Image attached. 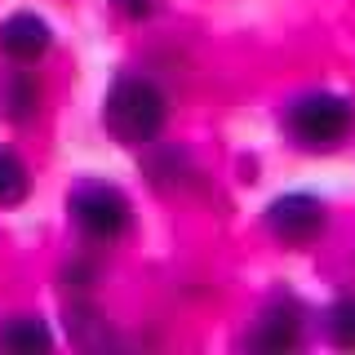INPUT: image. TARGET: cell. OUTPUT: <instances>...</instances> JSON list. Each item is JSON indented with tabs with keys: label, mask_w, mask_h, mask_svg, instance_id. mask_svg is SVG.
<instances>
[{
	"label": "cell",
	"mask_w": 355,
	"mask_h": 355,
	"mask_svg": "<svg viewBox=\"0 0 355 355\" xmlns=\"http://www.w3.org/2000/svg\"><path fill=\"white\" fill-rule=\"evenodd\" d=\"M116 5H120V14H129V18L151 14V0H116Z\"/></svg>",
	"instance_id": "11"
},
{
	"label": "cell",
	"mask_w": 355,
	"mask_h": 355,
	"mask_svg": "<svg viewBox=\"0 0 355 355\" xmlns=\"http://www.w3.org/2000/svg\"><path fill=\"white\" fill-rule=\"evenodd\" d=\"M351 120H355V107L342 94H306L288 111V129L306 147H338L351 133Z\"/></svg>",
	"instance_id": "2"
},
{
	"label": "cell",
	"mask_w": 355,
	"mask_h": 355,
	"mask_svg": "<svg viewBox=\"0 0 355 355\" xmlns=\"http://www.w3.org/2000/svg\"><path fill=\"white\" fill-rule=\"evenodd\" d=\"M0 347L5 351H49L53 333L44 329L40 315H14L5 329H0Z\"/></svg>",
	"instance_id": "8"
},
{
	"label": "cell",
	"mask_w": 355,
	"mask_h": 355,
	"mask_svg": "<svg viewBox=\"0 0 355 355\" xmlns=\"http://www.w3.org/2000/svg\"><path fill=\"white\" fill-rule=\"evenodd\" d=\"M266 227L284 244H311L324 231V205L311 196H280L266 209Z\"/></svg>",
	"instance_id": "4"
},
{
	"label": "cell",
	"mask_w": 355,
	"mask_h": 355,
	"mask_svg": "<svg viewBox=\"0 0 355 355\" xmlns=\"http://www.w3.org/2000/svg\"><path fill=\"white\" fill-rule=\"evenodd\" d=\"M31 178H27V164L18 160L14 151H0V205H18L27 196Z\"/></svg>",
	"instance_id": "9"
},
{
	"label": "cell",
	"mask_w": 355,
	"mask_h": 355,
	"mask_svg": "<svg viewBox=\"0 0 355 355\" xmlns=\"http://www.w3.org/2000/svg\"><path fill=\"white\" fill-rule=\"evenodd\" d=\"M71 214H76L85 236L116 240V236H125V227H129V200L120 196L116 187L94 182V187H80V191L71 196Z\"/></svg>",
	"instance_id": "3"
},
{
	"label": "cell",
	"mask_w": 355,
	"mask_h": 355,
	"mask_svg": "<svg viewBox=\"0 0 355 355\" xmlns=\"http://www.w3.org/2000/svg\"><path fill=\"white\" fill-rule=\"evenodd\" d=\"M103 120H107V129H111L116 142L142 147V142H151L155 133L164 129V98H160L155 85L125 76V80L111 85V94L103 103Z\"/></svg>",
	"instance_id": "1"
},
{
	"label": "cell",
	"mask_w": 355,
	"mask_h": 355,
	"mask_svg": "<svg viewBox=\"0 0 355 355\" xmlns=\"http://www.w3.org/2000/svg\"><path fill=\"white\" fill-rule=\"evenodd\" d=\"M0 49L14 62H36L49 49V27L36 14H14V18L0 22Z\"/></svg>",
	"instance_id": "5"
},
{
	"label": "cell",
	"mask_w": 355,
	"mask_h": 355,
	"mask_svg": "<svg viewBox=\"0 0 355 355\" xmlns=\"http://www.w3.org/2000/svg\"><path fill=\"white\" fill-rule=\"evenodd\" d=\"M324 329H329L333 347H347V351H355V297H342V302H333V306H329Z\"/></svg>",
	"instance_id": "10"
},
{
	"label": "cell",
	"mask_w": 355,
	"mask_h": 355,
	"mask_svg": "<svg viewBox=\"0 0 355 355\" xmlns=\"http://www.w3.org/2000/svg\"><path fill=\"white\" fill-rule=\"evenodd\" d=\"M297 333H302V320H297L293 306H271L253 329V347L258 351H293L297 347Z\"/></svg>",
	"instance_id": "6"
},
{
	"label": "cell",
	"mask_w": 355,
	"mask_h": 355,
	"mask_svg": "<svg viewBox=\"0 0 355 355\" xmlns=\"http://www.w3.org/2000/svg\"><path fill=\"white\" fill-rule=\"evenodd\" d=\"M0 98H5V111H9L14 125H27V120L36 116V107H40L36 76H31V71H9L5 85H0Z\"/></svg>",
	"instance_id": "7"
}]
</instances>
